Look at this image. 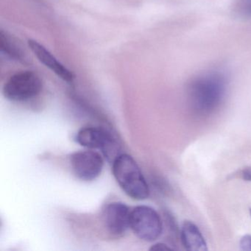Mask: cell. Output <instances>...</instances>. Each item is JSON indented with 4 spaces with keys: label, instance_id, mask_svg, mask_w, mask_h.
Returning a JSON list of instances; mask_svg holds the SVG:
<instances>
[{
    "label": "cell",
    "instance_id": "cell-9",
    "mask_svg": "<svg viewBox=\"0 0 251 251\" xmlns=\"http://www.w3.org/2000/svg\"><path fill=\"white\" fill-rule=\"evenodd\" d=\"M182 244L187 251H206L208 247L203 235L198 226L191 221H185L180 232Z\"/></svg>",
    "mask_w": 251,
    "mask_h": 251
},
{
    "label": "cell",
    "instance_id": "cell-5",
    "mask_svg": "<svg viewBox=\"0 0 251 251\" xmlns=\"http://www.w3.org/2000/svg\"><path fill=\"white\" fill-rule=\"evenodd\" d=\"M76 142L85 148L100 149L109 162L121 155L120 147L117 139L105 129L96 127H86L80 129L76 135Z\"/></svg>",
    "mask_w": 251,
    "mask_h": 251
},
{
    "label": "cell",
    "instance_id": "cell-6",
    "mask_svg": "<svg viewBox=\"0 0 251 251\" xmlns=\"http://www.w3.org/2000/svg\"><path fill=\"white\" fill-rule=\"evenodd\" d=\"M70 165L77 178L83 181H92L102 173L104 161L100 154L95 151H79L72 154Z\"/></svg>",
    "mask_w": 251,
    "mask_h": 251
},
{
    "label": "cell",
    "instance_id": "cell-1",
    "mask_svg": "<svg viewBox=\"0 0 251 251\" xmlns=\"http://www.w3.org/2000/svg\"><path fill=\"white\" fill-rule=\"evenodd\" d=\"M227 82L218 73H207L194 79L187 90V100L192 114L198 117L214 114L226 97Z\"/></svg>",
    "mask_w": 251,
    "mask_h": 251
},
{
    "label": "cell",
    "instance_id": "cell-2",
    "mask_svg": "<svg viewBox=\"0 0 251 251\" xmlns=\"http://www.w3.org/2000/svg\"><path fill=\"white\" fill-rule=\"evenodd\" d=\"M113 174L126 195L132 199L142 201L149 197L148 183L133 157L121 154L112 163Z\"/></svg>",
    "mask_w": 251,
    "mask_h": 251
},
{
    "label": "cell",
    "instance_id": "cell-14",
    "mask_svg": "<svg viewBox=\"0 0 251 251\" xmlns=\"http://www.w3.org/2000/svg\"><path fill=\"white\" fill-rule=\"evenodd\" d=\"M250 214H251V209H250Z\"/></svg>",
    "mask_w": 251,
    "mask_h": 251
},
{
    "label": "cell",
    "instance_id": "cell-3",
    "mask_svg": "<svg viewBox=\"0 0 251 251\" xmlns=\"http://www.w3.org/2000/svg\"><path fill=\"white\" fill-rule=\"evenodd\" d=\"M130 227L139 239L153 242L162 233V220L154 208L139 205L130 211Z\"/></svg>",
    "mask_w": 251,
    "mask_h": 251
},
{
    "label": "cell",
    "instance_id": "cell-11",
    "mask_svg": "<svg viewBox=\"0 0 251 251\" xmlns=\"http://www.w3.org/2000/svg\"><path fill=\"white\" fill-rule=\"evenodd\" d=\"M240 248L242 251H251V235H245L242 236L239 242Z\"/></svg>",
    "mask_w": 251,
    "mask_h": 251
},
{
    "label": "cell",
    "instance_id": "cell-4",
    "mask_svg": "<svg viewBox=\"0 0 251 251\" xmlns=\"http://www.w3.org/2000/svg\"><path fill=\"white\" fill-rule=\"evenodd\" d=\"M40 77L31 71H23L11 76L3 86L5 98L11 101L22 102L37 96L42 90Z\"/></svg>",
    "mask_w": 251,
    "mask_h": 251
},
{
    "label": "cell",
    "instance_id": "cell-7",
    "mask_svg": "<svg viewBox=\"0 0 251 251\" xmlns=\"http://www.w3.org/2000/svg\"><path fill=\"white\" fill-rule=\"evenodd\" d=\"M130 211L128 207L120 202H113L105 207L103 222L111 234L120 236L130 227Z\"/></svg>",
    "mask_w": 251,
    "mask_h": 251
},
{
    "label": "cell",
    "instance_id": "cell-8",
    "mask_svg": "<svg viewBox=\"0 0 251 251\" xmlns=\"http://www.w3.org/2000/svg\"><path fill=\"white\" fill-rule=\"evenodd\" d=\"M28 46L39 61L51 71L53 72L60 78L67 83H72L73 81L75 78L73 73L64 64H61L43 45H41L37 41L30 39L28 41Z\"/></svg>",
    "mask_w": 251,
    "mask_h": 251
},
{
    "label": "cell",
    "instance_id": "cell-12",
    "mask_svg": "<svg viewBox=\"0 0 251 251\" xmlns=\"http://www.w3.org/2000/svg\"><path fill=\"white\" fill-rule=\"evenodd\" d=\"M151 251H171L173 248H170L168 245L164 243H158L152 245L151 248Z\"/></svg>",
    "mask_w": 251,
    "mask_h": 251
},
{
    "label": "cell",
    "instance_id": "cell-13",
    "mask_svg": "<svg viewBox=\"0 0 251 251\" xmlns=\"http://www.w3.org/2000/svg\"><path fill=\"white\" fill-rule=\"evenodd\" d=\"M242 178L247 181H251V167L246 168L242 172Z\"/></svg>",
    "mask_w": 251,
    "mask_h": 251
},
{
    "label": "cell",
    "instance_id": "cell-10",
    "mask_svg": "<svg viewBox=\"0 0 251 251\" xmlns=\"http://www.w3.org/2000/svg\"><path fill=\"white\" fill-rule=\"evenodd\" d=\"M0 50L1 53L16 61H24L25 55L20 47L17 46L13 39L4 31L0 33Z\"/></svg>",
    "mask_w": 251,
    "mask_h": 251
}]
</instances>
